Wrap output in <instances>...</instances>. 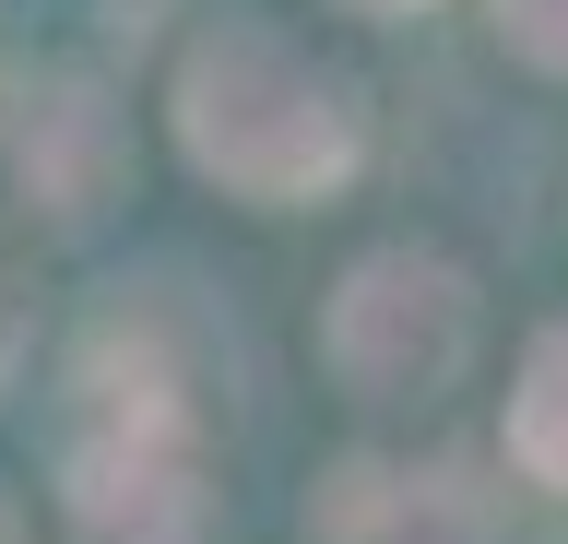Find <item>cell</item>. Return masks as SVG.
Masks as SVG:
<instances>
[{"label":"cell","mask_w":568,"mask_h":544,"mask_svg":"<svg viewBox=\"0 0 568 544\" xmlns=\"http://www.w3.org/2000/svg\"><path fill=\"white\" fill-rule=\"evenodd\" d=\"M509 462H521L545 497H568V320L532 331V356H521V391H509Z\"/></svg>","instance_id":"8992f818"},{"label":"cell","mask_w":568,"mask_h":544,"mask_svg":"<svg viewBox=\"0 0 568 544\" xmlns=\"http://www.w3.org/2000/svg\"><path fill=\"white\" fill-rule=\"evenodd\" d=\"M71 450H60V521L71 544H202V450L190 402L142 331H106L71 367Z\"/></svg>","instance_id":"7a4b0ae2"},{"label":"cell","mask_w":568,"mask_h":544,"mask_svg":"<svg viewBox=\"0 0 568 544\" xmlns=\"http://www.w3.org/2000/svg\"><path fill=\"white\" fill-rule=\"evenodd\" d=\"M12 178L60 225H83L106 202V178H119V119H106L95 83H36L24 107H12Z\"/></svg>","instance_id":"5b68a950"},{"label":"cell","mask_w":568,"mask_h":544,"mask_svg":"<svg viewBox=\"0 0 568 544\" xmlns=\"http://www.w3.org/2000/svg\"><path fill=\"white\" fill-rule=\"evenodd\" d=\"M344 12H367V24H390V12H426V0H344Z\"/></svg>","instance_id":"ba28073f"},{"label":"cell","mask_w":568,"mask_h":544,"mask_svg":"<svg viewBox=\"0 0 568 544\" xmlns=\"http://www.w3.org/2000/svg\"><path fill=\"white\" fill-rule=\"evenodd\" d=\"M0 544H24V533H12V509H0Z\"/></svg>","instance_id":"9c48e42d"},{"label":"cell","mask_w":568,"mask_h":544,"mask_svg":"<svg viewBox=\"0 0 568 544\" xmlns=\"http://www.w3.org/2000/svg\"><path fill=\"white\" fill-rule=\"evenodd\" d=\"M178 143L213 189H237L261 214H296V202H332V189L367 166V107H355L344 72H320L296 37L273 24H213L190 60H178Z\"/></svg>","instance_id":"6da1fadb"},{"label":"cell","mask_w":568,"mask_h":544,"mask_svg":"<svg viewBox=\"0 0 568 544\" xmlns=\"http://www.w3.org/2000/svg\"><path fill=\"white\" fill-rule=\"evenodd\" d=\"M0 331H12V308H0Z\"/></svg>","instance_id":"30bf717a"},{"label":"cell","mask_w":568,"mask_h":544,"mask_svg":"<svg viewBox=\"0 0 568 544\" xmlns=\"http://www.w3.org/2000/svg\"><path fill=\"white\" fill-rule=\"evenodd\" d=\"M320 356L332 379L367 402H426L474 367V285H462L438 249H367L320 320Z\"/></svg>","instance_id":"3957f363"},{"label":"cell","mask_w":568,"mask_h":544,"mask_svg":"<svg viewBox=\"0 0 568 544\" xmlns=\"http://www.w3.org/2000/svg\"><path fill=\"white\" fill-rule=\"evenodd\" d=\"M320 544H486V497L450 462H344L308 509Z\"/></svg>","instance_id":"277c9868"},{"label":"cell","mask_w":568,"mask_h":544,"mask_svg":"<svg viewBox=\"0 0 568 544\" xmlns=\"http://www.w3.org/2000/svg\"><path fill=\"white\" fill-rule=\"evenodd\" d=\"M497 48H521L532 72H568V0H486Z\"/></svg>","instance_id":"52a82bcc"}]
</instances>
